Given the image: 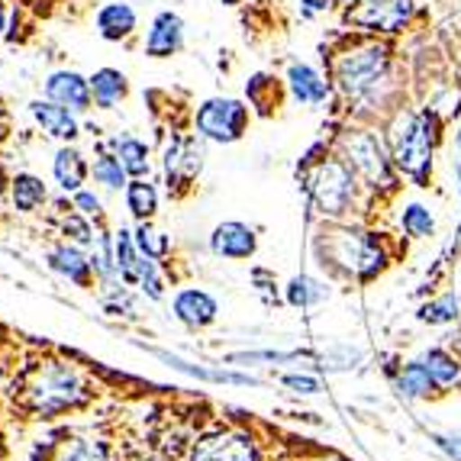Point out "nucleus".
I'll return each instance as SVG.
<instances>
[{"mask_svg":"<svg viewBox=\"0 0 461 461\" xmlns=\"http://www.w3.org/2000/svg\"><path fill=\"white\" fill-rule=\"evenodd\" d=\"M97 30L104 39L116 42V39H126L136 30V10L130 4H107V7L97 14Z\"/></svg>","mask_w":461,"mask_h":461,"instance_id":"nucleus-17","label":"nucleus"},{"mask_svg":"<svg viewBox=\"0 0 461 461\" xmlns=\"http://www.w3.org/2000/svg\"><path fill=\"white\" fill-rule=\"evenodd\" d=\"M287 87H291V94L300 104H326V97H330V81L316 68L300 62H294L287 68Z\"/></svg>","mask_w":461,"mask_h":461,"instance_id":"nucleus-16","label":"nucleus"},{"mask_svg":"<svg viewBox=\"0 0 461 461\" xmlns=\"http://www.w3.org/2000/svg\"><path fill=\"white\" fill-rule=\"evenodd\" d=\"M342 155H346V162L352 165V171H358L371 187L397 185V177H393V171H391V158L384 155V149H381L375 132L348 130L346 136H342Z\"/></svg>","mask_w":461,"mask_h":461,"instance_id":"nucleus-6","label":"nucleus"},{"mask_svg":"<svg viewBox=\"0 0 461 461\" xmlns=\"http://www.w3.org/2000/svg\"><path fill=\"white\" fill-rule=\"evenodd\" d=\"M94 177H97L100 185L120 191V187L126 185V168L120 158H113V155H100L97 162H94Z\"/></svg>","mask_w":461,"mask_h":461,"instance_id":"nucleus-30","label":"nucleus"},{"mask_svg":"<svg viewBox=\"0 0 461 461\" xmlns=\"http://www.w3.org/2000/svg\"><path fill=\"white\" fill-rule=\"evenodd\" d=\"M46 94H49V100L75 110V113H87L94 104L91 81H85V77L75 75V71H55L46 81Z\"/></svg>","mask_w":461,"mask_h":461,"instance_id":"nucleus-11","label":"nucleus"},{"mask_svg":"<svg viewBox=\"0 0 461 461\" xmlns=\"http://www.w3.org/2000/svg\"><path fill=\"white\" fill-rule=\"evenodd\" d=\"M413 0H352L342 10V23L365 36H393L410 23Z\"/></svg>","mask_w":461,"mask_h":461,"instance_id":"nucleus-4","label":"nucleus"},{"mask_svg":"<svg viewBox=\"0 0 461 461\" xmlns=\"http://www.w3.org/2000/svg\"><path fill=\"white\" fill-rule=\"evenodd\" d=\"M116 149H120V162H123V168H126V175H132V177H142V175H149V146L146 142H139V139H120L116 142Z\"/></svg>","mask_w":461,"mask_h":461,"instance_id":"nucleus-26","label":"nucleus"},{"mask_svg":"<svg viewBox=\"0 0 461 461\" xmlns=\"http://www.w3.org/2000/svg\"><path fill=\"white\" fill-rule=\"evenodd\" d=\"M91 397L85 375L68 362H36L14 381V403L32 416H55Z\"/></svg>","mask_w":461,"mask_h":461,"instance_id":"nucleus-1","label":"nucleus"},{"mask_svg":"<svg viewBox=\"0 0 461 461\" xmlns=\"http://www.w3.org/2000/svg\"><path fill=\"white\" fill-rule=\"evenodd\" d=\"M249 126V107L239 100L213 97L197 110V132L213 142H236Z\"/></svg>","mask_w":461,"mask_h":461,"instance_id":"nucleus-8","label":"nucleus"},{"mask_svg":"<svg viewBox=\"0 0 461 461\" xmlns=\"http://www.w3.org/2000/svg\"><path fill=\"white\" fill-rule=\"evenodd\" d=\"M223 4H239V0H223Z\"/></svg>","mask_w":461,"mask_h":461,"instance_id":"nucleus-39","label":"nucleus"},{"mask_svg":"<svg viewBox=\"0 0 461 461\" xmlns=\"http://www.w3.org/2000/svg\"><path fill=\"white\" fill-rule=\"evenodd\" d=\"M310 191L320 213L326 216H342L352 203L355 194V177H352V165L342 162V158H326L320 162V168L310 177Z\"/></svg>","mask_w":461,"mask_h":461,"instance_id":"nucleus-7","label":"nucleus"},{"mask_svg":"<svg viewBox=\"0 0 461 461\" xmlns=\"http://www.w3.org/2000/svg\"><path fill=\"white\" fill-rule=\"evenodd\" d=\"M75 207H81V213H94V216H97L100 213V200L94 197L91 191H77Z\"/></svg>","mask_w":461,"mask_h":461,"instance_id":"nucleus-36","label":"nucleus"},{"mask_svg":"<svg viewBox=\"0 0 461 461\" xmlns=\"http://www.w3.org/2000/svg\"><path fill=\"white\" fill-rule=\"evenodd\" d=\"M330 461H332V458H330Z\"/></svg>","mask_w":461,"mask_h":461,"instance_id":"nucleus-42","label":"nucleus"},{"mask_svg":"<svg viewBox=\"0 0 461 461\" xmlns=\"http://www.w3.org/2000/svg\"><path fill=\"white\" fill-rule=\"evenodd\" d=\"M400 226H403L407 236L426 239V236H432V230H436V220H432L429 207H423V203H410V207L400 213Z\"/></svg>","mask_w":461,"mask_h":461,"instance_id":"nucleus-28","label":"nucleus"},{"mask_svg":"<svg viewBox=\"0 0 461 461\" xmlns=\"http://www.w3.org/2000/svg\"><path fill=\"white\" fill-rule=\"evenodd\" d=\"M458 307L461 300L455 297V294H446V297L432 300V303H426L423 310H420V320L429 326H442V323H452V320H458Z\"/></svg>","mask_w":461,"mask_h":461,"instance_id":"nucleus-29","label":"nucleus"},{"mask_svg":"<svg viewBox=\"0 0 461 461\" xmlns=\"http://www.w3.org/2000/svg\"><path fill=\"white\" fill-rule=\"evenodd\" d=\"M432 442L446 455H452L455 461H461V436H432Z\"/></svg>","mask_w":461,"mask_h":461,"instance_id":"nucleus-35","label":"nucleus"},{"mask_svg":"<svg viewBox=\"0 0 461 461\" xmlns=\"http://www.w3.org/2000/svg\"><path fill=\"white\" fill-rule=\"evenodd\" d=\"M436 387H438L436 377L429 375L426 362H410L397 377V391L403 393V397H429Z\"/></svg>","mask_w":461,"mask_h":461,"instance_id":"nucleus-20","label":"nucleus"},{"mask_svg":"<svg viewBox=\"0 0 461 461\" xmlns=\"http://www.w3.org/2000/svg\"><path fill=\"white\" fill-rule=\"evenodd\" d=\"M246 94L262 116H271V107L277 110V104H281V85H277V77H271V75H255L246 85Z\"/></svg>","mask_w":461,"mask_h":461,"instance_id":"nucleus-22","label":"nucleus"},{"mask_svg":"<svg viewBox=\"0 0 461 461\" xmlns=\"http://www.w3.org/2000/svg\"><path fill=\"white\" fill-rule=\"evenodd\" d=\"M391 68V46L377 39H355L352 46L332 55V77L348 100H362L377 91Z\"/></svg>","mask_w":461,"mask_h":461,"instance_id":"nucleus-2","label":"nucleus"},{"mask_svg":"<svg viewBox=\"0 0 461 461\" xmlns=\"http://www.w3.org/2000/svg\"><path fill=\"white\" fill-rule=\"evenodd\" d=\"M126 203H130L136 220L149 223V220L155 216V210H158V194H155V187L146 185L142 177H136L132 185H126Z\"/></svg>","mask_w":461,"mask_h":461,"instance_id":"nucleus-24","label":"nucleus"},{"mask_svg":"<svg viewBox=\"0 0 461 461\" xmlns=\"http://www.w3.org/2000/svg\"><path fill=\"white\" fill-rule=\"evenodd\" d=\"M191 461H258V446L246 432H213V436L200 438Z\"/></svg>","mask_w":461,"mask_h":461,"instance_id":"nucleus-9","label":"nucleus"},{"mask_svg":"<svg viewBox=\"0 0 461 461\" xmlns=\"http://www.w3.org/2000/svg\"><path fill=\"white\" fill-rule=\"evenodd\" d=\"M300 7H303V16H313V14H323V10H330L332 0H300Z\"/></svg>","mask_w":461,"mask_h":461,"instance_id":"nucleus-37","label":"nucleus"},{"mask_svg":"<svg viewBox=\"0 0 461 461\" xmlns=\"http://www.w3.org/2000/svg\"><path fill=\"white\" fill-rule=\"evenodd\" d=\"M320 368H330V371H346L352 368L355 362H362V348H352V346H332L320 355Z\"/></svg>","mask_w":461,"mask_h":461,"instance_id":"nucleus-31","label":"nucleus"},{"mask_svg":"<svg viewBox=\"0 0 461 461\" xmlns=\"http://www.w3.org/2000/svg\"><path fill=\"white\" fill-rule=\"evenodd\" d=\"M203 168V149L197 146V139H181L177 136L168 149H165V175H168V191L187 187Z\"/></svg>","mask_w":461,"mask_h":461,"instance_id":"nucleus-10","label":"nucleus"},{"mask_svg":"<svg viewBox=\"0 0 461 461\" xmlns=\"http://www.w3.org/2000/svg\"><path fill=\"white\" fill-rule=\"evenodd\" d=\"M181 36H185V23H181V16L165 10V14L155 16L152 30H149L146 39V52L152 59H168L181 49Z\"/></svg>","mask_w":461,"mask_h":461,"instance_id":"nucleus-14","label":"nucleus"},{"mask_svg":"<svg viewBox=\"0 0 461 461\" xmlns=\"http://www.w3.org/2000/svg\"><path fill=\"white\" fill-rule=\"evenodd\" d=\"M436 136H438V120L432 110L400 116L397 130H393V162H397V168L407 171L410 177H416L420 185L429 181L432 142H436Z\"/></svg>","mask_w":461,"mask_h":461,"instance_id":"nucleus-3","label":"nucleus"},{"mask_svg":"<svg viewBox=\"0 0 461 461\" xmlns=\"http://www.w3.org/2000/svg\"><path fill=\"white\" fill-rule=\"evenodd\" d=\"M136 246L146 258H162V255L168 252V239H165L162 232H155L152 226L142 223L136 230Z\"/></svg>","mask_w":461,"mask_h":461,"instance_id":"nucleus-32","label":"nucleus"},{"mask_svg":"<svg viewBox=\"0 0 461 461\" xmlns=\"http://www.w3.org/2000/svg\"><path fill=\"white\" fill-rule=\"evenodd\" d=\"M291 391H297V393H320L323 387H320V381L316 377H310V375H285L281 377Z\"/></svg>","mask_w":461,"mask_h":461,"instance_id":"nucleus-34","label":"nucleus"},{"mask_svg":"<svg viewBox=\"0 0 461 461\" xmlns=\"http://www.w3.org/2000/svg\"><path fill=\"white\" fill-rule=\"evenodd\" d=\"M52 171L55 181L62 185V191H81V185L87 181V162L81 158L77 149H59Z\"/></svg>","mask_w":461,"mask_h":461,"instance_id":"nucleus-19","label":"nucleus"},{"mask_svg":"<svg viewBox=\"0 0 461 461\" xmlns=\"http://www.w3.org/2000/svg\"><path fill=\"white\" fill-rule=\"evenodd\" d=\"M30 110H32V116H36V123L42 126V132H49V136H55V139H65V142L77 139V123L68 107L55 104V100H32Z\"/></svg>","mask_w":461,"mask_h":461,"instance_id":"nucleus-15","label":"nucleus"},{"mask_svg":"<svg viewBox=\"0 0 461 461\" xmlns=\"http://www.w3.org/2000/svg\"><path fill=\"white\" fill-rule=\"evenodd\" d=\"M49 265H52L55 271H62V275H68L71 281H77V285H87L91 262H87V258L77 252V249H71V246L52 249V252H49Z\"/></svg>","mask_w":461,"mask_h":461,"instance_id":"nucleus-21","label":"nucleus"},{"mask_svg":"<svg viewBox=\"0 0 461 461\" xmlns=\"http://www.w3.org/2000/svg\"><path fill=\"white\" fill-rule=\"evenodd\" d=\"M59 461H110L104 446H94V442H85V438H75L71 446H65L59 452Z\"/></svg>","mask_w":461,"mask_h":461,"instance_id":"nucleus-33","label":"nucleus"},{"mask_svg":"<svg viewBox=\"0 0 461 461\" xmlns=\"http://www.w3.org/2000/svg\"><path fill=\"white\" fill-rule=\"evenodd\" d=\"M423 362H426V368H429V375L436 377L438 387H452L461 377V362L452 352H446V348H429V352L423 355Z\"/></svg>","mask_w":461,"mask_h":461,"instance_id":"nucleus-23","label":"nucleus"},{"mask_svg":"<svg viewBox=\"0 0 461 461\" xmlns=\"http://www.w3.org/2000/svg\"><path fill=\"white\" fill-rule=\"evenodd\" d=\"M216 313H220V307H216V300L210 297L207 291L187 287V291H181L175 297V316L185 326H191V330H203V326H210L216 320Z\"/></svg>","mask_w":461,"mask_h":461,"instance_id":"nucleus-13","label":"nucleus"},{"mask_svg":"<svg viewBox=\"0 0 461 461\" xmlns=\"http://www.w3.org/2000/svg\"><path fill=\"white\" fill-rule=\"evenodd\" d=\"M14 203H16V210H23V213L36 210L39 203H46V185L32 175H16L14 177Z\"/></svg>","mask_w":461,"mask_h":461,"instance_id":"nucleus-25","label":"nucleus"},{"mask_svg":"<svg viewBox=\"0 0 461 461\" xmlns=\"http://www.w3.org/2000/svg\"><path fill=\"white\" fill-rule=\"evenodd\" d=\"M346 4H352V0H346Z\"/></svg>","mask_w":461,"mask_h":461,"instance_id":"nucleus-41","label":"nucleus"},{"mask_svg":"<svg viewBox=\"0 0 461 461\" xmlns=\"http://www.w3.org/2000/svg\"><path fill=\"white\" fill-rule=\"evenodd\" d=\"M323 297H326V287L307 275L294 277L291 285H287V303L291 307H316Z\"/></svg>","mask_w":461,"mask_h":461,"instance_id":"nucleus-27","label":"nucleus"},{"mask_svg":"<svg viewBox=\"0 0 461 461\" xmlns=\"http://www.w3.org/2000/svg\"><path fill=\"white\" fill-rule=\"evenodd\" d=\"M326 255H330V265L346 268L358 281H371L387 265L384 246L375 232H342L339 239H332V249Z\"/></svg>","mask_w":461,"mask_h":461,"instance_id":"nucleus-5","label":"nucleus"},{"mask_svg":"<svg viewBox=\"0 0 461 461\" xmlns=\"http://www.w3.org/2000/svg\"><path fill=\"white\" fill-rule=\"evenodd\" d=\"M255 232L249 230L246 223H223L216 226L213 236H210V249H213L216 255H223V258H236V262H242V258H252L255 255Z\"/></svg>","mask_w":461,"mask_h":461,"instance_id":"nucleus-12","label":"nucleus"},{"mask_svg":"<svg viewBox=\"0 0 461 461\" xmlns=\"http://www.w3.org/2000/svg\"><path fill=\"white\" fill-rule=\"evenodd\" d=\"M0 30H4V4H0Z\"/></svg>","mask_w":461,"mask_h":461,"instance_id":"nucleus-38","label":"nucleus"},{"mask_svg":"<svg viewBox=\"0 0 461 461\" xmlns=\"http://www.w3.org/2000/svg\"><path fill=\"white\" fill-rule=\"evenodd\" d=\"M0 458H4V446H0Z\"/></svg>","mask_w":461,"mask_h":461,"instance_id":"nucleus-40","label":"nucleus"},{"mask_svg":"<svg viewBox=\"0 0 461 461\" xmlns=\"http://www.w3.org/2000/svg\"><path fill=\"white\" fill-rule=\"evenodd\" d=\"M126 91H130V85H126V75L123 71H116V68H100L94 71L91 77V94L94 100H97V107L110 110L116 107L120 100L126 97Z\"/></svg>","mask_w":461,"mask_h":461,"instance_id":"nucleus-18","label":"nucleus"}]
</instances>
